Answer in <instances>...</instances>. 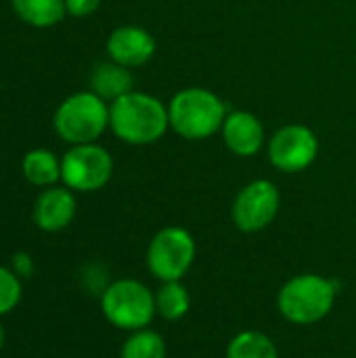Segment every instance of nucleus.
<instances>
[{
    "label": "nucleus",
    "instance_id": "6e6552de",
    "mask_svg": "<svg viewBox=\"0 0 356 358\" xmlns=\"http://www.w3.org/2000/svg\"><path fill=\"white\" fill-rule=\"evenodd\" d=\"M279 208V189L266 178H256L237 193L231 208V218L241 233H260L273 224Z\"/></svg>",
    "mask_w": 356,
    "mask_h": 358
},
{
    "label": "nucleus",
    "instance_id": "2eb2a0df",
    "mask_svg": "<svg viewBox=\"0 0 356 358\" xmlns=\"http://www.w3.org/2000/svg\"><path fill=\"white\" fill-rule=\"evenodd\" d=\"M10 6L31 27H52L67 15L65 0H10Z\"/></svg>",
    "mask_w": 356,
    "mask_h": 358
},
{
    "label": "nucleus",
    "instance_id": "39448f33",
    "mask_svg": "<svg viewBox=\"0 0 356 358\" xmlns=\"http://www.w3.org/2000/svg\"><path fill=\"white\" fill-rule=\"evenodd\" d=\"M101 313L109 325L122 331L147 329L157 315L155 294L136 279H118L103 289Z\"/></svg>",
    "mask_w": 356,
    "mask_h": 358
},
{
    "label": "nucleus",
    "instance_id": "f257e3e1",
    "mask_svg": "<svg viewBox=\"0 0 356 358\" xmlns=\"http://www.w3.org/2000/svg\"><path fill=\"white\" fill-rule=\"evenodd\" d=\"M109 126L128 145H151L168 132L170 115L157 96L130 90L109 105Z\"/></svg>",
    "mask_w": 356,
    "mask_h": 358
},
{
    "label": "nucleus",
    "instance_id": "4be33fe9",
    "mask_svg": "<svg viewBox=\"0 0 356 358\" xmlns=\"http://www.w3.org/2000/svg\"><path fill=\"white\" fill-rule=\"evenodd\" d=\"M4 342H6V334H4V327H2V323H0V350L4 348Z\"/></svg>",
    "mask_w": 356,
    "mask_h": 358
},
{
    "label": "nucleus",
    "instance_id": "20e7f679",
    "mask_svg": "<svg viewBox=\"0 0 356 358\" xmlns=\"http://www.w3.org/2000/svg\"><path fill=\"white\" fill-rule=\"evenodd\" d=\"M52 126L69 145L97 143L109 126V105L92 90L73 92L57 107Z\"/></svg>",
    "mask_w": 356,
    "mask_h": 358
},
{
    "label": "nucleus",
    "instance_id": "423d86ee",
    "mask_svg": "<svg viewBox=\"0 0 356 358\" xmlns=\"http://www.w3.org/2000/svg\"><path fill=\"white\" fill-rule=\"evenodd\" d=\"M197 245L193 235L183 227H164L159 229L145 254V262L149 273L164 281H183L189 268L195 262Z\"/></svg>",
    "mask_w": 356,
    "mask_h": 358
},
{
    "label": "nucleus",
    "instance_id": "f8f14e48",
    "mask_svg": "<svg viewBox=\"0 0 356 358\" xmlns=\"http://www.w3.org/2000/svg\"><path fill=\"white\" fill-rule=\"evenodd\" d=\"M222 141L237 157H252L264 145V128L250 111H229L220 128Z\"/></svg>",
    "mask_w": 356,
    "mask_h": 358
},
{
    "label": "nucleus",
    "instance_id": "4468645a",
    "mask_svg": "<svg viewBox=\"0 0 356 358\" xmlns=\"http://www.w3.org/2000/svg\"><path fill=\"white\" fill-rule=\"evenodd\" d=\"M21 172L29 185L48 189L61 180V159L48 149H31L21 159Z\"/></svg>",
    "mask_w": 356,
    "mask_h": 358
},
{
    "label": "nucleus",
    "instance_id": "a211bd4d",
    "mask_svg": "<svg viewBox=\"0 0 356 358\" xmlns=\"http://www.w3.org/2000/svg\"><path fill=\"white\" fill-rule=\"evenodd\" d=\"M168 357V346L166 340L153 331V329H138L132 331L122 348H120V358H166Z\"/></svg>",
    "mask_w": 356,
    "mask_h": 358
},
{
    "label": "nucleus",
    "instance_id": "f3484780",
    "mask_svg": "<svg viewBox=\"0 0 356 358\" xmlns=\"http://www.w3.org/2000/svg\"><path fill=\"white\" fill-rule=\"evenodd\" d=\"M227 358H279V350L266 334L245 329L229 342Z\"/></svg>",
    "mask_w": 356,
    "mask_h": 358
},
{
    "label": "nucleus",
    "instance_id": "f03ea898",
    "mask_svg": "<svg viewBox=\"0 0 356 358\" xmlns=\"http://www.w3.org/2000/svg\"><path fill=\"white\" fill-rule=\"evenodd\" d=\"M336 300V281L317 273H302L283 283L277 294V308L285 321L306 327L329 317Z\"/></svg>",
    "mask_w": 356,
    "mask_h": 358
},
{
    "label": "nucleus",
    "instance_id": "412c9836",
    "mask_svg": "<svg viewBox=\"0 0 356 358\" xmlns=\"http://www.w3.org/2000/svg\"><path fill=\"white\" fill-rule=\"evenodd\" d=\"M101 6V0H65L67 15L71 17H88Z\"/></svg>",
    "mask_w": 356,
    "mask_h": 358
},
{
    "label": "nucleus",
    "instance_id": "aec40b11",
    "mask_svg": "<svg viewBox=\"0 0 356 358\" xmlns=\"http://www.w3.org/2000/svg\"><path fill=\"white\" fill-rule=\"evenodd\" d=\"M10 271L23 281V279H31L36 273V264L31 260V256L27 252H15L10 256Z\"/></svg>",
    "mask_w": 356,
    "mask_h": 358
},
{
    "label": "nucleus",
    "instance_id": "0eeeda50",
    "mask_svg": "<svg viewBox=\"0 0 356 358\" xmlns=\"http://www.w3.org/2000/svg\"><path fill=\"white\" fill-rule=\"evenodd\" d=\"M113 174L111 153L97 145H73L61 157V180L67 189L78 193H92L103 189Z\"/></svg>",
    "mask_w": 356,
    "mask_h": 358
},
{
    "label": "nucleus",
    "instance_id": "ddd939ff",
    "mask_svg": "<svg viewBox=\"0 0 356 358\" xmlns=\"http://www.w3.org/2000/svg\"><path fill=\"white\" fill-rule=\"evenodd\" d=\"M132 73L128 67L115 63V61H105L99 63L90 76V90L101 96L103 101H115L132 90Z\"/></svg>",
    "mask_w": 356,
    "mask_h": 358
},
{
    "label": "nucleus",
    "instance_id": "9b49d317",
    "mask_svg": "<svg viewBox=\"0 0 356 358\" xmlns=\"http://www.w3.org/2000/svg\"><path fill=\"white\" fill-rule=\"evenodd\" d=\"M78 212V201L67 187L44 189L34 203V224L44 233H59L67 229Z\"/></svg>",
    "mask_w": 356,
    "mask_h": 358
},
{
    "label": "nucleus",
    "instance_id": "dca6fc26",
    "mask_svg": "<svg viewBox=\"0 0 356 358\" xmlns=\"http://www.w3.org/2000/svg\"><path fill=\"white\" fill-rule=\"evenodd\" d=\"M191 308L189 289L183 281H164L155 292V310L164 321H180Z\"/></svg>",
    "mask_w": 356,
    "mask_h": 358
},
{
    "label": "nucleus",
    "instance_id": "7ed1b4c3",
    "mask_svg": "<svg viewBox=\"0 0 356 358\" xmlns=\"http://www.w3.org/2000/svg\"><path fill=\"white\" fill-rule=\"evenodd\" d=\"M227 107L212 90L191 86L176 92L168 105L170 128L187 141H204L214 136L227 117Z\"/></svg>",
    "mask_w": 356,
    "mask_h": 358
},
{
    "label": "nucleus",
    "instance_id": "1a4fd4ad",
    "mask_svg": "<svg viewBox=\"0 0 356 358\" xmlns=\"http://www.w3.org/2000/svg\"><path fill=\"white\" fill-rule=\"evenodd\" d=\"M319 155L317 134L302 124H290L279 128L269 143L271 164L287 174L306 170Z\"/></svg>",
    "mask_w": 356,
    "mask_h": 358
},
{
    "label": "nucleus",
    "instance_id": "9d476101",
    "mask_svg": "<svg viewBox=\"0 0 356 358\" xmlns=\"http://www.w3.org/2000/svg\"><path fill=\"white\" fill-rule=\"evenodd\" d=\"M107 55L124 67H141L155 55V38L138 25L115 27L107 38Z\"/></svg>",
    "mask_w": 356,
    "mask_h": 358
},
{
    "label": "nucleus",
    "instance_id": "6ab92c4d",
    "mask_svg": "<svg viewBox=\"0 0 356 358\" xmlns=\"http://www.w3.org/2000/svg\"><path fill=\"white\" fill-rule=\"evenodd\" d=\"M23 296L21 279L10 271V266L0 264V317L15 310Z\"/></svg>",
    "mask_w": 356,
    "mask_h": 358
}]
</instances>
